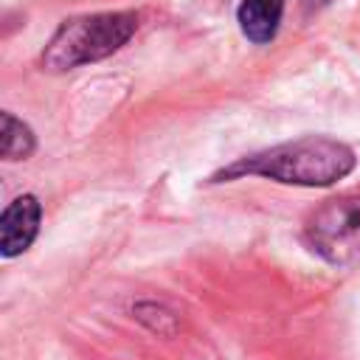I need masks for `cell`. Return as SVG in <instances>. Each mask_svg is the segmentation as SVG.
<instances>
[{
    "label": "cell",
    "instance_id": "1",
    "mask_svg": "<svg viewBox=\"0 0 360 360\" xmlns=\"http://www.w3.org/2000/svg\"><path fill=\"white\" fill-rule=\"evenodd\" d=\"M352 169H354V152L346 143L335 138L312 135L239 158L236 163L219 169L211 177V183L256 174L290 186H332L335 180L346 177Z\"/></svg>",
    "mask_w": 360,
    "mask_h": 360
},
{
    "label": "cell",
    "instance_id": "2",
    "mask_svg": "<svg viewBox=\"0 0 360 360\" xmlns=\"http://www.w3.org/2000/svg\"><path fill=\"white\" fill-rule=\"evenodd\" d=\"M138 31V14L107 11L65 20L42 51V68L65 73L79 65H90L121 51Z\"/></svg>",
    "mask_w": 360,
    "mask_h": 360
},
{
    "label": "cell",
    "instance_id": "3",
    "mask_svg": "<svg viewBox=\"0 0 360 360\" xmlns=\"http://www.w3.org/2000/svg\"><path fill=\"white\" fill-rule=\"evenodd\" d=\"M304 242L329 264L360 259V194L338 197L315 208L304 225Z\"/></svg>",
    "mask_w": 360,
    "mask_h": 360
},
{
    "label": "cell",
    "instance_id": "4",
    "mask_svg": "<svg viewBox=\"0 0 360 360\" xmlns=\"http://www.w3.org/2000/svg\"><path fill=\"white\" fill-rule=\"evenodd\" d=\"M39 217H42V208L34 194H22L6 205L0 217V253L6 259L28 250V245L39 231Z\"/></svg>",
    "mask_w": 360,
    "mask_h": 360
},
{
    "label": "cell",
    "instance_id": "5",
    "mask_svg": "<svg viewBox=\"0 0 360 360\" xmlns=\"http://www.w3.org/2000/svg\"><path fill=\"white\" fill-rule=\"evenodd\" d=\"M284 0H242L236 8V22L242 34L256 45H264L278 34Z\"/></svg>",
    "mask_w": 360,
    "mask_h": 360
},
{
    "label": "cell",
    "instance_id": "6",
    "mask_svg": "<svg viewBox=\"0 0 360 360\" xmlns=\"http://www.w3.org/2000/svg\"><path fill=\"white\" fill-rule=\"evenodd\" d=\"M0 152H3L6 160H22L34 152V132L22 121H17L11 112H3Z\"/></svg>",
    "mask_w": 360,
    "mask_h": 360
}]
</instances>
